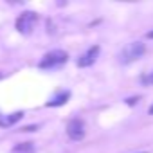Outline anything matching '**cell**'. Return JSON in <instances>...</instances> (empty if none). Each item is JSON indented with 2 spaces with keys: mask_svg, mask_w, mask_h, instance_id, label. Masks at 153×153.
Listing matches in <instances>:
<instances>
[{
  "mask_svg": "<svg viewBox=\"0 0 153 153\" xmlns=\"http://www.w3.org/2000/svg\"><path fill=\"white\" fill-rule=\"evenodd\" d=\"M144 52H146L144 43H140V42H131V43H128V45L123 49V52H121V61H123V63H131V61L142 58Z\"/></svg>",
  "mask_w": 153,
  "mask_h": 153,
  "instance_id": "obj_1",
  "label": "cell"
},
{
  "mask_svg": "<svg viewBox=\"0 0 153 153\" xmlns=\"http://www.w3.org/2000/svg\"><path fill=\"white\" fill-rule=\"evenodd\" d=\"M67 59H68V54L65 51L56 49V51H51L43 56V59L40 61V68H54V67L67 63Z\"/></svg>",
  "mask_w": 153,
  "mask_h": 153,
  "instance_id": "obj_2",
  "label": "cell"
},
{
  "mask_svg": "<svg viewBox=\"0 0 153 153\" xmlns=\"http://www.w3.org/2000/svg\"><path fill=\"white\" fill-rule=\"evenodd\" d=\"M36 22H38V15L33 11H25L16 18V31L22 34H31Z\"/></svg>",
  "mask_w": 153,
  "mask_h": 153,
  "instance_id": "obj_3",
  "label": "cell"
},
{
  "mask_svg": "<svg viewBox=\"0 0 153 153\" xmlns=\"http://www.w3.org/2000/svg\"><path fill=\"white\" fill-rule=\"evenodd\" d=\"M67 135L72 140H81L85 137V123L81 119H72L67 124Z\"/></svg>",
  "mask_w": 153,
  "mask_h": 153,
  "instance_id": "obj_4",
  "label": "cell"
},
{
  "mask_svg": "<svg viewBox=\"0 0 153 153\" xmlns=\"http://www.w3.org/2000/svg\"><path fill=\"white\" fill-rule=\"evenodd\" d=\"M97 54H99V47H97V45L90 47L83 56H79V58H78V67H90V65L96 61Z\"/></svg>",
  "mask_w": 153,
  "mask_h": 153,
  "instance_id": "obj_5",
  "label": "cell"
},
{
  "mask_svg": "<svg viewBox=\"0 0 153 153\" xmlns=\"http://www.w3.org/2000/svg\"><path fill=\"white\" fill-rule=\"evenodd\" d=\"M24 117V112H15L11 115H4V117H0V126H13L15 123H18L20 119Z\"/></svg>",
  "mask_w": 153,
  "mask_h": 153,
  "instance_id": "obj_6",
  "label": "cell"
},
{
  "mask_svg": "<svg viewBox=\"0 0 153 153\" xmlns=\"http://www.w3.org/2000/svg\"><path fill=\"white\" fill-rule=\"evenodd\" d=\"M13 153H34L33 142H20L13 148Z\"/></svg>",
  "mask_w": 153,
  "mask_h": 153,
  "instance_id": "obj_7",
  "label": "cell"
},
{
  "mask_svg": "<svg viewBox=\"0 0 153 153\" xmlns=\"http://www.w3.org/2000/svg\"><path fill=\"white\" fill-rule=\"evenodd\" d=\"M70 97V94L68 92H63V94H59V96H56L52 101H49L47 103V106H61V105H65L67 103V99Z\"/></svg>",
  "mask_w": 153,
  "mask_h": 153,
  "instance_id": "obj_8",
  "label": "cell"
},
{
  "mask_svg": "<svg viewBox=\"0 0 153 153\" xmlns=\"http://www.w3.org/2000/svg\"><path fill=\"white\" fill-rule=\"evenodd\" d=\"M140 81H142L144 85H153V72H149V74H144Z\"/></svg>",
  "mask_w": 153,
  "mask_h": 153,
  "instance_id": "obj_9",
  "label": "cell"
},
{
  "mask_svg": "<svg viewBox=\"0 0 153 153\" xmlns=\"http://www.w3.org/2000/svg\"><path fill=\"white\" fill-rule=\"evenodd\" d=\"M146 36H148V38H151V40H153V31H149V33H148V34H146Z\"/></svg>",
  "mask_w": 153,
  "mask_h": 153,
  "instance_id": "obj_10",
  "label": "cell"
},
{
  "mask_svg": "<svg viewBox=\"0 0 153 153\" xmlns=\"http://www.w3.org/2000/svg\"><path fill=\"white\" fill-rule=\"evenodd\" d=\"M148 112H149V115H153V105L149 106V110H148Z\"/></svg>",
  "mask_w": 153,
  "mask_h": 153,
  "instance_id": "obj_11",
  "label": "cell"
}]
</instances>
